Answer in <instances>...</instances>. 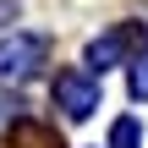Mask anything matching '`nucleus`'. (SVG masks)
Instances as JSON below:
<instances>
[{
    "label": "nucleus",
    "instance_id": "1",
    "mask_svg": "<svg viewBox=\"0 0 148 148\" xmlns=\"http://www.w3.org/2000/svg\"><path fill=\"white\" fill-rule=\"evenodd\" d=\"M55 99H60V110H66L71 121H82V115L99 110V77H88V71H60V77H55Z\"/></svg>",
    "mask_w": 148,
    "mask_h": 148
},
{
    "label": "nucleus",
    "instance_id": "2",
    "mask_svg": "<svg viewBox=\"0 0 148 148\" xmlns=\"http://www.w3.org/2000/svg\"><path fill=\"white\" fill-rule=\"evenodd\" d=\"M38 60H44V38H38V33L5 38V44H0V82H22Z\"/></svg>",
    "mask_w": 148,
    "mask_h": 148
},
{
    "label": "nucleus",
    "instance_id": "3",
    "mask_svg": "<svg viewBox=\"0 0 148 148\" xmlns=\"http://www.w3.org/2000/svg\"><path fill=\"white\" fill-rule=\"evenodd\" d=\"M137 38H148L143 27H115V33H104V38H93V49H88V60H93V66L104 71V66H115V60H121V55H126V49L137 44Z\"/></svg>",
    "mask_w": 148,
    "mask_h": 148
},
{
    "label": "nucleus",
    "instance_id": "4",
    "mask_svg": "<svg viewBox=\"0 0 148 148\" xmlns=\"http://www.w3.org/2000/svg\"><path fill=\"white\" fill-rule=\"evenodd\" d=\"M110 148H137V121H115V132H110Z\"/></svg>",
    "mask_w": 148,
    "mask_h": 148
},
{
    "label": "nucleus",
    "instance_id": "5",
    "mask_svg": "<svg viewBox=\"0 0 148 148\" xmlns=\"http://www.w3.org/2000/svg\"><path fill=\"white\" fill-rule=\"evenodd\" d=\"M132 93L148 99V60H132Z\"/></svg>",
    "mask_w": 148,
    "mask_h": 148
}]
</instances>
